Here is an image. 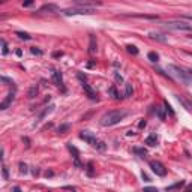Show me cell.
<instances>
[{
	"label": "cell",
	"mask_w": 192,
	"mask_h": 192,
	"mask_svg": "<svg viewBox=\"0 0 192 192\" xmlns=\"http://www.w3.org/2000/svg\"><path fill=\"white\" fill-rule=\"evenodd\" d=\"M62 54H63V53H54V57H60Z\"/></svg>",
	"instance_id": "cell-42"
},
{
	"label": "cell",
	"mask_w": 192,
	"mask_h": 192,
	"mask_svg": "<svg viewBox=\"0 0 192 192\" xmlns=\"http://www.w3.org/2000/svg\"><path fill=\"white\" fill-rule=\"evenodd\" d=\"M32 173H33L35 176H38V174H39V170H38V168H33V170H32Z\"/></svg>",
	"instance_id": "cell-37"
},
{
	"label": "cell",
	"mask_w": 192,
	"mask_h": 192,
	"mask_svg": "<svg viewBox=\"0 0 192 192\" xmlns=\"http://www.w3.org/2000/svg\"><path fill=\"white\" fill-rule=\"evenodd\" d=\"M17 36L20 38V39H24V41H29L32 38L29 33H26V32H17Z\"/></svg>",
	"instance_id": "cell-15"
},
{
	"label": "cell",
	"mask_w": 192,
	"mask_h": 192,
	"mask_svg": "<svg viewBox=\"0 0 192 192\" xmlns=\"http://www.w3.org/2000/svg\"><path fill=\"white\" fill-rule=\"evenodd\" d=\"M53 83L57 86V87H63V80H62V74L59 71H53Z\"/></svg>",
	"instance_id": "cell-8"
},
{
	"label": "cell",
	"mask_w": 192,
	"mask_h": 192,
	"mask_svg": "<svg viewBox=\"0 0 192 192\" xmlns=\"http://www.w3.org/2000/svg\"><path fill=\"white\" fill-rule=\"evenodd\" d=\"M143 179H144V182H150V179H149V176L146 173H143Z\"/></svg>",
	"instance_id": "cell-35"
},
{
	"label": "cell",
	"mask_w": 192,
	"mask_h": 192,
	"mask_svg": "<svg viewBox=\"0 0 192 192\" xmlns=\"http://www.w3.org/2000/svg\"><path fill=\"white\" fill-rule=\"evenodd\" d=\"M30 51H32V54H36V56H41V54H42V51H41L39 48H36V47H32Z\"/></svg>",
	"instance_id": "cell-26"
},
{
	"label": "cell",
	"mask_w": 192,
	"mask_h": 192,
	"mask_svg": "<svg viewBox=\"0 0 192 192\" xmlns=\"http://www.w3.org/2000/svg\"><path fill=\"white\" fill-rule=\"evenodd\" d=\"M156 114L159 116V119H161V120H165V114H164V111H162L161 108H158V107H156Z\"/></svg>",
	"instance_id": "cell-27"
},
{
	"label": "cell",
	"mask_w": 192,
	"mask_h": 192,
	"mask_svg": "<svg viewBox=\"0 0 192 192\" xmlns=\"http://www.w3.org/2000/svg\"><path fill=\"white\" fill-rule=\"evenodd\" d=\"M134 153H137V155H140V156H146L147 155V152H146V149H140V147H135L134 149Z\"/></svg>",
	"instance_id": "cell-17"
},
{
	"label": "cell",
	"mask_w": 192,
	"mask_h": 192,
	"mask_svg": "<svg viewBox=\"0 0 192 192\" xmlns=\"http://www.w3.org/2000/svg\"><path fill=\"white\" fill-rule=\"evenodd\" d=\"M65 15H78V14H93V9H86V8H71L63 11Z\"/></svg>",
	"instance_id": "cell-6"
},
{
	"label": "cell",
	"mask_w": 192,
	"mask_h": 192,
	"mask_svg": "<svg viewBox=\"0 0 192 192\" xmlns=\"http://www.w3.org/2000/svg\"><path fill=\"white\" fill-rule=\"evenodd\" d=\"M147 57H149V60H150V62H153V63H156V62L159 60V56H158L156 53H153V51H152V53H149V56H147Z\"/></svg>",
	"instance_id": "cell-16"
},
{
	"label": "cell",
	"mask_w": 192,
	"mask_h": 192,
	"mask_svg": "<svg viewBox=\"0 0 192 192\" xmlns=\"http://www.w3.org/2000/svg\"><path fill=\"white\" fill-rule=\"evenodd\" d=\"M41 11H42V12H44V11H57V8H56L54 5H45V6L41 8Z\"/></svg>",
	"instance_id": "cell-23"
},
{
	"label": "cell",
	"mask_w": 192,
	"mask_h": 192,
	"mask_svg": "<svg viewBox=\"0 0 192 192\" xmlns=\"http://www.w3.org/2000/svg\"><path fill=\"white\" fill-rule=\"evenodd\" d=\"M114 78H116V81H117V83H123V78H122V75H120L119 72L114 74Z\"/></svg>",
	"instance_id": "cell-28"
},
{
	"label": "cell",
	"mask_w": 192,
	"mask_h": 192,
	"mask_svg": "<svg viewBox=\"0 0 192 192\" xmlns=\"http://www.w3.org/2000/svg\"><path fill=\"white\" fill-rule=\"evenodd\" d=\"M164 26L170 30H176V32H192V26L183 21H167L164 23Z\"/></svg>",
	"instance_id": "cell-3"
},
{
	"label": "cell",
	"mask_w": 192,
	"mask_h": 192,
	"mask_svg": "<svg viewBox=\"0 0 192 192\" xmlns=\"http://www.w3.org/2000/svg\"><path fill=\"white\" fill-rule=\"evenodd\" d=\"M36 93H38V86H32L29 90V98H35Z\"/></svg>",
	"instance_id": "cell-20"
},
{
	"label": "cell",
	"mask_w": 192,
	"mask_h": 192,
	"mask_svg": "<svg viewBox=\"0 0 192 192\" xmlns=\"http://www.w3.org/2000/svg\"><path fill=\"white\" fill-rule=\"evenodd\" d=\"M2 173H3V180H9V173H8V168L5 167H2Z\"/></svg>",
	"instance_id": "cell-25"
},
{
	"label": "cell",
	"mask_w": 192,
	"mask_h": 192,
	"mask_svg": "<svg viewBox=\"0 0 192 192\" xmlns=\"http://www.w3.org/2000/svg\"><path fill=\"white\" fill-rule=\"evenodd\" d=\"M87 173L92 176V164H89V165H87Z\"/></svg>",
	"instance_id": "cell-33"
},
{
	"label": "cell",
	"mask_w": 192,
	"mask_h": 192,
	"mask_svg": "<svg viewBox=\"0 0 192 192\" xmlns=\"http://www.w3.org/2000/svg\"><path fill=\"white\" fill-rule=\"evenodd\" d=\"M12 191H14V192H21V189H20L18 186H15V188H14V189H12Z\"/></svg>",
	"instance_id": "cell-40"
},
{
	"label": "cell",
	"mask_w": 192,
	"mask_h": 192,
	"mask_svg": "<svg viewBox=\"0 0 192 192\" xmlns=\"http://www.w3.org/2000/svg\"><path fill=\"white\" fill-rule=\"evenodd\" d=\"M144 126H146V120H141L140 125H138V128H144Z\"/></svg>",
	"instance_id": "cell-36"
},
{
	"label": "cell",
	"mask_w": 192,
	"mask_h": 192,
	"mask_svg": "<svg viewBox=\"0 0 192 192\" xmlns=\"http://www.w3.org/2000/svg\"><path fill=\"white\" fill-rule=\"evenodd\" d=\"M8 51H9V50H8V44H6L5 39H2V54L6 56V54H8Z\"/></svg>",
	"instance_id": "cell-21"
},
{
	"label": "cell",
	"mask_w": 192,
	"mask_h": 192,
	"mask_svg": "<svg viewBox=\"0 0 192 192\" xmlns=\"http://www.w3.org/2000/svg\"><path fill=\"white\" fill-rule=\"evenodd\" d=\"M32 5H33V2H26V3H23L24 8H29V6H32Z\"/></svg>",
	"instance_id": "cell-34"
},
{
	"label": "cell",
	"mask_w": 192,
	"mask_h": 192,
	"mask_svg": "<svg viewBox=\"0 0 192 192\" xmlns=\"http://www.w3.org/2000/svg\"><path fill=\"white\" fill-rule=\"evenodd\" d=\"M126 51L129 54H132V56H137L138 54V48L135 47V45H126Z\"/></svg>",
	"instance_id": "cell-13"
},
{
	"label": "cell",
	"mask_w": 192,
	"mask_h": 192,
	"mask_svg": "<svg viewBox=\"0 0 192 192\" xmlns=\"http://www.w3.org/2000/svg\"><path fill=\"white\" fill-rule=\"evenodd\" d=\"M144 143L149 144V146H156V144H158V137H156L155 134H152V135H149V137L146 138Z\"/></svg>",
	"instance_id": "cell-12"
},
{
	"label": "cell",
	"mask_w": 192,
	"mask_h": 192,
	"mask_svg": "<svg viewBox=\"0 0 192 192\" xmlns=\"http://www.w3.org/2000/svg\"><path fill=\"white\" fill-rule=\"evenodd\" d=\"M45 176H47V177H48V176H53V171H47V173H45Z\"/></svg>",
	"instance_id": "cell-41"
},
{
	"label": "cell",
	"mask_w": 192,
	"mask_h": 192,
	"mask_svg": "<svg viewBox=\"0 0 192 192\" xmlns=\"http://www.w3.org/2000/svg\"><path fill=\"white\" fill-rule=\"evenodd\" d=\"M143 192H159V191H158V188H144Z\"/></svg>",
	"instance_id": "cell-29"
},
{
	"label": "cell",
	"mask_w": 192,
	"mask_h": 192,
	"mask_svg": "<svg viewBox=\"0 0 192 192\" xmlns=\"http://www.w3.org/2000/svg\"><path fill=\"white\" fill-rule=\"evenodd\" d=\"M68 129H69V125H60L57 131H59V134H65Z\"/></svg>",
	"instance_id": "cell-24"
},
{
	"label": "cell",
	"mask_w": 192,
	"mask_h": 192,
	"mask_svg": "<svg viewBox=\"0 0 192 192\" xmlns=\"http://www.w3.org/2000/svg\"><path fill=\"white\" fill-rule=\"evenodd\" d=\"M185 192H192V185H189L188 188H186V191Z\"/></svg>",
	"instance_id": "cell-39"
},
{
	"label": "cell",
	"mask_w": 192,
	"mask_h": 192,
	"mask_svg": "<svg viewBox=\"0 0 192 192\" xmlns=\"http://www.w3.org/2000/svg\"><path fill=\"white\" fill-rule=\"evenodd\" d=\"M98 51V44H96V38L93 35H90V44H89V53L95 54Z\"/></svg>",
	"instance_id": "cell-10"
},
{
	"label": "cell",
	"mask_w": 192,
	"mask_h": 192,
	"mask_svg": "<svg viewBox=\"0 0 192 192\" xmlns=\"http://www.w3.org/2000/svg\"><path fill=\"white\" fill-rule=\"evenodd\" d=\"M191 74H192V71H191Z\"/></svg>",
	"instance_id": "cell-44"
},
{
	"label": "cell",
	"mask_w": 192,
	"mask_h": 192,
	"mask_svg": "<svg viewBox=\"0 0 192 192\" xmlns=\"http://www.w3.org/2000/svg\"><path fill=\"white\" fill-rule=\"evenodd\" d=\"M165 110H167V111H170V113L173 114V110H171V107L168 105V102H165Z\"/></svg>",
	"instance_id": "cell-32"
},
{
	"label": "cell",
	"mask_w": 192,
	"mask_h": 192,
	"mask_svg": "<svg viewBox=\"0 0 192 192\" xmlns=\"http://www.w3.org/2000/svg\"><path fill=\"white\" fill-rule=\"evenodd\" d=\"M14 98H15V95H14V93H9V95L6 96V99L2 102V104H0V110H6V108L9 107L11 102L14 101Z\"/></svg>",
	"instance_id": "cell-11"
},
{
	"label": "cell",
	"mask_w": 192,
	"mask_h": 192,
	"mask_svg": "<svg viewBox=\"0 0 192 192\" xmlns=\"http://www.w3.org/2000/svg\"><path fill=\"white\" fill-rule=\"evenodd\" d=\"M168 69L177 77V78L179 80H180V81H183L185 84H189L191 81H192V78H191V75L188 74V72H185L183 69H180V68H179V66H174V65H170L168 66Z\"/></svg>",
	"instance_id": "cell-4"
},
{
	"label": "cell",
	"mask_w": 192,
	"mask_h": 192,
	"mask_svg": "<svg viewBox=\"0 0 192 192\" xmlns=\"http://www.w3.org/2000/svg\"><path fill=\"white\" fill-rule=\"evenodd\" d=\"M83 89H84V92H86V95L89 96V99H92V101H96L98 99V93L93 90V89L89 86L87 83H83Z\"/></svg>",
	"instance_id": "cell-7"
},
{
	"label": "cell",
	"mask_w": 192,
	"mask_h": 192,
	"mask_svg": "<svg viewBox=\"0 0 192 192\" xmlns=\"http://www.w3.org/2000/svg\"><path fill=\"white\" fill-rule=\"evenodd\" d=\"M18 167H20V173H21V174H27V173H29V168H27V165H26V164L20 162Z\"/></svg>",
	"instance_id": "cell-19"
},
{
	"label": "cell",
	"mask_w": 192,
	"mask_h": 192,
	"mask_svg": "<svg viewBox=\"0 0 192 192\" xmlns=\"http://www.w3.org/2000/svg\"><path fill=\"white\" fill-rule=\"evenodd\" d=\"M108 93L113 96V99H120V96H119V93H117V90H116V87H114V86L108 89Z\"/></svg>",
	"instance_id": "cell-14"
},
{
	"label": "cell",
	"mask_w": 192,
	"mask_h": 192,
	"mask_svg": "<svg viewBox=\"0 0 192 192\" xmlns=\"http://www.w3.org/2000/svg\"><path fill=\"white\" fill-rule=\"evenodd\" d=\"M150 38H153V39H158V41H161V42H165V41H167L165 38H162V36L158 35V33H150Z\"/></svg>",
	"instance_id": "cell-22"
},
{
	"label": "cell",
	"mask_w": 192,
	"mask_h": 192,
	"mask_svg": "<svg viewBox=\"0 0 192 192\" xmlns=\"http://www.w3.org/2000/svg\"><path fill=\"white\" fill-rule=\"evenodd\" d=\"M77 75H78V78H80V80H81L83 83H86V78H87V77H86V75H83L81 72H78V74H77Z\"/></svg>",
	"instance_id": "cell-31"
},
{
	"label": "cell",
	"mask_w": 192,
	"mask_h": 192,
	"mask_svg": "<svg viewBox=\"0 0 192 192\" xmlns=\"http://www.w3.org/2000/svg\"><path fill=\"white\" fill-rule=\"evenodd\" d=\"M80 138L84 140L86 143H89L92 147H95L96 150H105V149H107V144H105L104 141H101V140L95 138L93 134L89 132V131H83V132L80 134Z\"/></svg>",
	"instance_id": "cell-2"
},
{
	"label": "cell",
	"mask_w": 192,
	"mask_h": 192,
	"mask_svg": "<svg viewBox=\"0 0 192 192\" xmlns=\"http://www.w3.org/2000/svg\"><path fill=\"white\" fill-rule=\"evenodd\" d=\"M125 86H126V98H131V96H132V93H134L132 86H131V84H128V83H126Z\"/></svg>",
	"instance_id": "cell-18"
},
{
	"label": "cell",
	"mask_w": 192,
	"mask_h": 192,
	"mask_svg": "<svg viewBox=\"0 0 192 192\" xmlns=\"http://www.w3.org/2000/svg\"><path fill=\"white\" fill-rule=\"evenodd\" d=\"M126 111L123 110H114V111H108L104 116L101 117V125L102 126H114L117 125L120 120H123L126 117Z\"/></svg>",
	"instance_id": "cell-1"
},
{
	"label": "cell",
	"mask_w": 192,
	"mask_h": 192,
	"mask_svg": "<svg viewBox=\"0 0 192 192\" xmlns=\"http://www.w3.org/2000/svg\"><path fill=\"white\" fill-rule=\"evenodd\" d=\"M150 168H152L153 173H155L156 176H159V177H164L165 174H167V168H165L164 164H161L159 161H152L150 162Z\"/></svg>",
	"instance_id": "cell-5"
},
{
	"label": "cell",
	"mask_w": 192,
	"mask_h": 192,
	"mask_svg": "<svg viewBox=\"0 0 192 192\" xmlns=\"http://www.w3.org/2000/svg\"><path fill=\"white\" fill-rule=\"evenodd\" d=\"M186 18H188V20H192V15H186Z\"/></svg>",
	"instance_id": "cell-43"
},
{
	"label": "cell",
	"mask_w": 192,
	"mask_h": 192,
	"mask_svg": "<svg viewBox=\"0 0 192 192\" xmlns=\"http://www.w3.org/2000/svg\"><path fill=\"white\" fill-rule=\"evenodd\" d=\"M68 149L71 150V153H74V159H75V165L77 167H81V162H80V153H78V150H77L72 144H68Z\"/></svg>",
	"instance_id": "cell-9"
},
{
	"label": "cell",
	"mask_w": 192,
	"mask_h": 192,
	"mask_svg": "<svg viewBox=\"0 0 192 192\" xmlns=\"http://www.w3.org/2000/svg\"><path fill=\"white\" fill-rule=\"evenodd\" d=\"M183 185V182H180V183H177V185H173V186H170V188H167V191H171V189H176V188H180Z\"/></svg>",
	"instance_id": "cell-30"
},
{
	"label": "cell",
	"mask_w": 192,
	"mask_h": 192,
	"mask_svg": "<svg viewBox=\"0 0 192 192\" xmlns=\"http://www.w3.org/2000/svg\"><path fill=\"white\" fill-rule=\"evenodd\" d=\"M15 53H17V56H18V57H20V56H23V51H21V50H17Z\"/></svg>",
	"instance_id": "cell-38"
}]
</instances>
